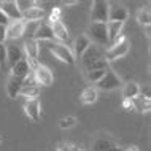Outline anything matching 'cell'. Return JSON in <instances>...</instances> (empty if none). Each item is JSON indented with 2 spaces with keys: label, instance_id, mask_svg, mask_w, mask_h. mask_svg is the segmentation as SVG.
Here are the masks:
<instances>
[{
  "label": "cell",
  "instance_id": "39",
  "mask_svg": "<svg viewBox=\"0 0 151 151\" xmlns=\"http://www.w3.org/2000/svg\"><path fill=\"white\" fill-rule=\"evenodd\" d=\"M76 3H78V2H76V0H65V2H64V5L70 6V5H76Z\"/></svg>",
  "mask_w": 151,
  "mask_h": 151
},
{
  "label": "cell",
  "instance_id": "38",
  "mask_svg": "<svg viewBox=\"0 0 151 151\" xmlns=\"http://www.w3.org/2000/svg\"><path fill=\"white\" fill-rule=\"evenodd\" d=\"M124 151H140V150H138V146H135V145H130L127 148H124Z\"/></svg>",
  "mask_w": 151,
  "mask_h": 151
},
{
  "label": "cell",
  "instance_id": "19",
  "mask_svg": "<svg viewBox=\"0 0 151 151\" xmlns=\"http://www.w3.org/2000/svg\"><path fill=\"white\" fill-rule=\"evenodd\" d=\"M137 96H140V86L135 81H129L127 84L122 89V99L124 100H132L135 99Z\"/></svg>",
  "mask_w": 151,
  "mask_h": 151
},
{
  "label": "cell",
  "instance_id": "9",
  "mask_svg": "<svg viewBox=\"0 0 151 151\" xmlns=\"http://www.w3.org/2000/svg\"><path fill=\"white\" fill-rule=\"evenodd\" d=\"M45 16H46V10L43 6H38V3L35 2L34 6H30L26 11H22V21L24 22H38Z\"/></svg>",
  "mask_w": 151,
  "mask_h": 151
},
{
  "label": "cell",
  "instance_id": "18",
  "mask_svg": "<svg viewBox=\"0 0 151 151\" xmlns=\"http://www.w3.org/2000/svg\"><path fill=\"white\" fill-rule=\"evenodd\" d=\"M52 38H54V34H52V30H51V26L46 22L40 24L37 32L34 34L35 42H40V40H52Z\"/></svg>",
  "mask_w": 151,
  "mask_h": 151
},
{
  "label": "cell",
  "instance_id": "24",
  "mask_svg": "<svg viewBox=\"0 0 151 151\" xmlns=\"http://www.w3.org/2000/svg\"><path fill=\"white\" fill-rule=\"evenodd\" d=\"M19 96H22L26 100L38 99V96H40V88H38V86H22L21 91H19Z\"/></svg>",
  "mask_w": 151,
  "mask_h": 151
},
{
  "label": "cell",
  "instance_id": "25",
  "mask_svg": "<svg viewBox=\"0 0 151 151\" xmlns=\"http://www.w3.org/2000/svg\"><path fill=\"white\" fill-rule=\"evenodd\" d=\"M137 21L138 24H142V26H146V27H150V24H151V14H150V10H138L137 11Z\"/></svg>",
  "mask_w": 151,
  "mask_h": 151
},
{
  "label": "cell",
  "instance_id": "14",
  "mask_svg": "<svg viewBox=\"0 0 151 151\" xmlns=\"http://www.w3.org/2000/svg\"><path fill=\"white\" fill-rule=\"evenodd\" d=\"M29 73H30V68H29V64H27L26 58L18 60V62L11 67V75L16 76V78H19V80H24Z\"/></svg>",
  "mask_w": 151,
  "mask_h": 151
},
{
  "label": "cell",
  "instance_id": "26",
  "mask_svg": "<svg viewBox=\"0 0 151 151\" xmlns=\"http://www.w3.org/2000/svg\"><path fill=\"white\" fill-rule=\"evenodd\" d=\"M94 70H108V62L105 59H99L86 67V72H94Z\"/></svg>",
  "mask_w": 151,
  "mask_h": 151
},
{
  "label": "cell",
  "instance_id": "11",
  "mask_svg": "<svg viewBox=\"0 0 151 151\" xmlns=\"http://www.w3.org/2000/svg\"><path fill=\"white\" fill-rule=\"evenodd\" d=\"M24 110H26V115L30 118L32 121H38L40 115H42V110H40V100L38 99H30L24 102Z\"/></svg>",
  "mask_w": 151,
  "mask_h": 151
},
{
  "label": "cell",
  "instance_id": "21",
  "mask_svg": "<svg viewBox=\"0 0 151 151\" xmlns=\"http://www.w3.org/2000/svg\"><path fill=\"white\" fill-rule=\"evenodd\" d=\"M24 50H26L27 59H34V60H37V59H38L40 46H38V42H35L34 38H29V40H26V43H24Z\"/></svg>",
  "mask_w": 151,
  "mask_h": 151
},
{
  "label": "cell",
  "instance_id": "17",
  "mask_svg": "<svg viewBox=\"0 0 151 151\" xmlns=\"http://www.w3.org/2000/svg\"><path fill=\"white\" fill-rule=\"evenodd\" d=\"M132 105L134 110L140 113H148L151 110V99L148 96H137L135 99H132Z\"/></svg>",
  "mask_w": 151,
  "mask_h": 151
},
{
  "label": "cell",
  "instance_id": "2",
  "mask_svg": "<svg viewBox=\"0 0 151 151\" xmlns=\"http://www.w3.org/2000/svg\"><path fill=\"white\" fill-rule=\"evenodd\" d=\"M108 10H110V2L105 0H96L92 2L91 8V22H108Z\"/></svg>",
  "mask_w": 151,
  "mask_h": 151
},
{
  "label": "cell",
  "instance_id": "22",
  "mask_svg": "<svg viewBox=\"0 0 151 151\" xmlns=\"http://www.w3.org/2000/svg\"><path fill=\"white\" fill-rule=\"evenodd\" d=\"M97 97H99L97 88L89 86L86 89H83V92H81V96H80V100H81V104H84V105H92L94 102L97 100Z\"/></svg>",
  "mask_w": 151,
  "mask_h": 151
},
{
  "label": "cell",
  "instance_id": "37",
  "mask_svg": "<svg viewBox=\"0 0 151 151\" xmlns=\"http://www.w3.org/2000/svg\"><path fill=\"white\" fill-rule=\"evenodd\" d=\"M5 40H6V27L0 26V43H5Z\"/></svg>",
  "mask_w": 151,
  "mask_h": 151
},
{
  "label": "cell",
  "instance_id": "12",
  "mask_svg": "<svg viewBox=\"0 0 151 151\" xmlns=\"http://www.w3.org/2000/svg\"><path fill=\"white\" fill-rule=\"evenodd\" d=\"M24 58L22 56V50L19 46H16V45H8L6 46V67L11 70V67L18 62V60H21Z\"/></svg>",
  "mask_w": 151,
  "mask_h": 151
},
{
  "label": "cell",
  "instance_id": "16",
  "mask_svg": "<svg viewBox=\"0 0 151 151\" xmlns=\"http://www.w3.org/2000/svg\"><path fill=\"white\" fill-rule=\"evenodd\" d=\"M51 30L52 34H54V38L60 40V42H68V38H70V35H68V30L67 27L62 24V21H56V22H51Z\"/></svg>",
  "mask_w": 151,
  "mask_h": 151
},
{
  "label": "cell",
  "instance_id": "40",
  "mask_svg": "<svg viewBox=\"0 0 151 151\" xmlns=\"http://www.w3.org/2000/svg\"><path fill=\"white\" fill-rule=\"evenodd\" d=\"M0 143H2V138H0Z\"/></svg>",
  "mask_w": 151,
  "mask_h": 151
},
{
  "label": "cell",
  "instance_id": "33",
  "mask_svg": "<svg viewBox=\"0 0 151 151\" xmlns=\"http://www.w3.org/2000/svg\"><path fill=\"white\" fill-rule=\"evenodd\" d=\"M60 14H62L60 8H52V11H51V14H50V21H51V22L60 21Z\"/></svg>",
  "mask_w": 151,
  "mask_h": 151
},
{
  "label": "cell",
  "instance_id": "29",
  "mask_svg": "<svg viewBox=\"0 0 151 151\" xmlns=\"http://www.w3.org/2000/svg\"><path fill=\"white\" fill-rule=\"evenodd\" d=\"M0 70H2V72L8 70V67H6V46H5V43H0Z\"/></svg>",
  "mask_w": 151,
  "mask_h": 151
},
{
  "label": "cell",
  "instance_id": "36",
  "mask_svg": "<svg viewBox=\"0 0 151 151\" xmlns=\"http://www.w3.org/2000/svg\"><path fill=\"white\" fill-rule=\"evenodd\" d=\"M10 22H11V21H10V19L6 18V14L3 13L2 10H0V26H5V27H6V26H8V24H10Z\"/></svg>",
  "mask_w": 151,
  "mask_h": 151
},
{
  "label": "cell",
  "instance_id": "32",
  "mask_svg": "<svg viewBox=\"0 0 151 151\" xmlns=\"http://www.w3.org/2000/svg\"><path fill=\"white\" fill-rule=\"evenodd\" d=\"M22 86H38V84H37L35 76H34V72H30L29 75L22 80Z\"/></svg>",
  "mask_w": 151,
  "mask_h": 151
},
{
  "label": "cell",
  "instance_id": "4",
  "mask_svg": "<svg viewBox=\"0 0 151 151\" xmlns=\"http://www.w3.org/2000/svg\"><path fill=\"white\" fill-rule=\"evenodd\" d=\"M129 48H130V43H129L127 38H126L124 42H121V43L110 45V48L104 52V59L107 60V62L116 60V59H119V58H122V56L127 54V52H129Z\"/></svg>",
  "mask_w": 151,
  "mask_h": 151
},
{
  "label": "cell",
  "instance_id": "5",
  "mask_svg": "<svg viewBox=\"0 0 151 151\" xmlns=\"http://www.w3.org/2000/svg\"><path fill=\"white\" fill-rule=\"evenodd\" d=\"M119 84H121L119 76H118L115 72H111L110 68L107 70V73H105L104 78H102L100 81H97V88L104 89V91H111V89H116Z\"/></svg>",
  "mask_w": 151,
  "mask_h": 151
},
{
  "label": "cell",
  "instance_id": "15",
  "mask_svg": "<svg viewBox=\"0 0 151 151\" xmlns=\"http://www.w3.org/2000/svg\"><path fill=\"white\" fill-rule=\"evenodd\" d=\"M22 88V80L16 78V76L10 75L8 78V83H6V92H8V97L10 99H16L19 96V91Z\"/></svg>",
  "mask_w": 151,
  "mask_h": 151
},
{
  "label": "cell",
  "instance_id": "34",
  "mask_svg": "<svg viewBox=\"0 0 151 151\" xmlns=\"http://www.w3.org/2000/svg\"><path fill=\"white\" fill-rule=\"evenodd\" d=\"M59 151H80V148L75 145H70V143H62L59 146Z\"/></svg>",
  "mask_w": 151,
  "mask_h": 151
},
{
  "label": "cell",
  "instance_id": "7",
  "mask_svg": "<svg viewBox=\"0 0 151 151\" xmlns=\"http://www.w3.org/2000/svg\"><path fill=\"white\" fill-rule=\"evenodd\" d=\"M34 76L37 80V84H42V86H50V84H52V81H54V75L50 70V67L42 65V64L37 67V70L34 72Z\"/></svg>",
  "mask_w": 151,
  "mask_h": 151
},
{
  "label": "cell",
  "instance_id": "30",
  "mask_svg": "<svg viewBox=\"0 0 151 151\" xmlns=\"http://www.w3.org/2000/svg\"><path fill=\"white\" fill-rule=\"evenodd\" d=\"M110 148H111V143L105 138H99L94 145V151H108Z\"/></svg>",
  "mask_w": 151,
  "mask_h": 151
},
{
  "label": "cell",
  "instance_id": "20",
  "mask_svg": "<svg viewBox=\"0 0 151 151\" xmlns=\"http://www.w3.org/2000/svg\"><path fill=\"white\" fill-rule=\"evenodd\" d=\"M122 26H124V22H113V21H108V22H107L108 45H111V43L116 40V37L121 34V30H122Z\"/></svg>",
  "mask_w": 151,
  "mask_h": 151
},
{
  "label": "cell",
  "instance_id": "27",
  "mask_svg": "<svg viewBox=\"0 0 151 151\" xmlns=\"http://www.w3.org/2000/svg\"><path fill=\"white\" fill-rule=\"evenodd\" d=\"M76 124V118L75 116H65V118H60L59 121V127L60 129H70Z\"/></svg>",
  "mask_w": 151,
  "mask_h": 151
},
{
  "label": "cell",
  "instance_id": "35",
  "mask_svg": "<svg viewBox=\"0 0 151 151\" xmlns=\"http://www.w3.org/2000/svg\"><path fill=\"white\" fill-rule=\"evenodd\" d=\"M122 108H124V111H134L132 100H122Z\"/></svg>",
  "mask_w": 151,
  "mask_h": 151
},
{
  "label": "cell",
  "instance_id": "8",
  "mask_svg": "<svg viewBox=\"0 0 151 151\" xmlns=\"http://www.w3.org/2000/svg\"><path fill=\"white\" fill-rule=\"evenodd\" d=\"M104 52L105 51H102L99 46H96V45H89V48L83 52V56H81V62H83L84 68H86L88 65H91L92 62H96V60L104 59Z\"/></svg>",
  "mask_w": 151,
  "mask_h": 151
},
{
  "label": "cell",
  "instance_id": "23",
  "mask_svg": "<svg viewBox=\"0 0 151 151\" xmlns=\"http://www.w3.org/2000/svg\"><path fill=\"white\" fill-rule=\"evenodd\" d=\"M89 45H91V42L88 40V37L86 35H80L78 38L75 40V52L73 54H76V56H83V52L89 48Z\"/></svg>",
  "mask_w": 151,
  "mask_h": 151
},
{
  "label": "cell",
  "instance_id": "3",
  "mask_svg": "<svg viewBox=\"0 0 151 151\" xmlns=\"http://www.w3.org/2000/svg\"><path fill=\"white\" fill-rule=\"evenodd\" d=\"M50 51L52 56H56L59 60H62L67 65H75V54L67 45H62V43H52L50 45Z\"/></svg>",
  "mask_w": 151,
  "mask_h": 151
},
{
  "label": "cell",
  "instance_id": "28",
  "mask_svg": "<svg viewBox=\"0 0 151 151\" xmlns=\"http://www.w3.org/2000/svg\"><path fill=\"white\" fill-rule=\"evenodd\" d=\"M105 73H107V70H94V72H86V76L89 81L97 83V81H100L105 76Z\"/></svg>",
  "mask_w": 151,
  "mask_h": 151
},
{
  "label": "cell",
  "instance_id": "1",
  "mask_svg": "<svg viewBox=\"0 0 151 151\" xmlns=\"http://www.w3.org/2000/svg\"><path fill=\"white\" fill-rule=\"evenodd\" d=\"M86 37L89 42L96 43V45H100V46H104V45H108V35H107V24L104 22H91L88 27V32H86Z\"/></svg>",
  "mask_w": 151,
  "mask_h": 151
},
{
  "label": "cell",
  "instance_id": "31",
  "mask_svg": "<svg viewBox=\"0 0 151 151\" xmlns=\"http://www.w3.org/2000/svg\"><path fill=\"white\" fill-rule=\"evenodd\" d=\"M38 26H40L38 22H26L24 24V34L34 37V34L37 32V29H38Z\"/></svg>",
  "mask_w": 151,
  "mask_h": 151
},
{
  "label": "cell",
  "instance_id": "10",
  "mask_svg": "<svg viewBox=\"0 0 151 151\" xmlns=\"http://www.w3.org/2000/svg\"><path fill=\"white\" fill-rule=\"evenodd\" d=\"M127 19V10L122 5H111L110 3V10H108V21L113 22H124Z\"/></svg>",
  "mask_w": 151,
  "mask_h": 151
},
{
  "label": "cell",
  "instance_id": "13",
  "mask_svg": "<svg viewBox=\"0 0 151 151\" xmlns=\"http://www.w3.org/2000/svg\"><path fill=\"white\" fill-rule=\"evenodd\" d=\"M24 21H11L6 26V38L10 40H16L21 38L24 35Z\"/></svg>",
  "mask_w": 151,
  "mask_h": 151
},
{
  "label": "cell",
  "instance_id": "6",
  "mask_svg": "<svg viewBox=\"0 0 151 151\" xmlns=\"http://www.w3.org/2000/svg\"><path fill=\"white\" fill-rule=\"evenodd\" d=\"M0 10L6 14V18L10 19V21H22V13L19 11L16 2L3 0V2H0Z\"/></svg>",
  "mask_w": 151,
  "mask_h": 151
}]
</instances>
